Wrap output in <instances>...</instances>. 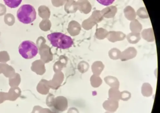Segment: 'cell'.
<instances>
[{"label":"cell","instance_id":"cell-1","mask_svg":"<svg viewBox=\"0 0 160 113\" xmlns=\"http://www.w3.org/2000/svg\"><path fill=\"white\" fill-rule=\"evenodd\" d=\"M47 38L53 47L60 49H68L73 44V40L71 37L58 32L48 35Z\"/></svg>","mask_w":160,"mask_h":113},{"label":"cell","instance_id":"cell-2","mask_svg":"<svg viewBox=\"0 0 160 113\" xmlns=\"http://www.w3.org/2000/svg\"><path fill=\"white\" fill-rule=\"evenodd\" d=\"M17 17L21 23L29 24L33 23L36 19L37 13L34 7L32 5L23 4L18 9Z\"/></svg>","mask_w":160,"mask_h":113},{"label":"cell","instance_id":"cell-3","mask_svg":"<svg viewBox=\"0 0 160 113\" xmlns=\"http://www.w3.org/2000/svg\"><path fill=\"white\" fill-rule=\"evenodd\" d=\"M18 50L20 55L26 59L34 58L38 53V47L34 42L30 40H25L21 43Z\"/></svg>","mask_w":160,"mask_h":113},{"label":"cell","instance_id":"cell-4","mask_svg":"<svg viewBox=\"0 0 160 113\" xmlns=\"http://www.w3.org/2000/svg\"><path fill=\"white\" fill-rule=\"evenodd\" d=\"M53 107L57 111L63 112L66 111L68 107L67 99L63 96H58L55 98Z\"/></svg>","mask_w":160,"mask_h":113},{"label":"cell","instance_id":"cell-5","mask_svg":"<svg viewBox=\"0 0 160 113\" xmlns=\"http://www.w3.org/2000/svg\"><path fill=\"white\" fill-rule=\"evenodd\" d=\"M103 106L104 108L106 111L111 112H114L118 108V101L109 99L104 101Z\"/></svg>","mask_w":160,"mask_h":113},{"label":"cell","instance_id":"cell-6","mask_svg":"<svg viewBox=\"0 0 160 113\" xmlns=\"http://www.w3.org/2000/svg\"><path fill=\"white\" fill-rule=\"evenodd\" d=\"M121 93L118 88H112L109 92V99L118 101L121 99Z\"/></svg>","mask_w":160,"mask_h":113},{"label":"cell","instance_id":"cell-7","mask_svg":"<svg viewBox=\"0 0 160 113\" xmlns=\"http://www.w3.org/2000/svg\"><path fill=\"white\" fill-rule=\"evenodd\" d=\"M142 92L143 96L147 97L151 96L152 93V89L151 86L148 83L143 84Z\"/></svg>","mask_w":160,"mask_h":113},{"label":"cell","instance_id":"cell-8","mask_svg":"<svg viewBox=\"0 0 160 113\" xmlns=\"http://www.w3.org/2000/svg\"><path fill=\"white\" fill-rule=\"evenodd\" d=\"M7 6L11 8H15L19 7L22 0H3Z\"/></svg>","mask_w":160,"mask_h":113},{"label":"cell","instance_id":"cell-9","mask_svg":"<svg viewBox=\"0 0 160 113\" xmlns=\"http://www.w3.org/2000/svg\"><path fill=\"white\" fill-rule=\"evenodd\" d=\"M32 113H56L47 108H43L39 106L34 107Z\"/></svg>","mask_w":160,"mask_h":113},{"label":"cell","instance_id":"cell-10","mask_svg":"<svg viewBox=\"0 0 160 113\" xmlns=\"http://www.w3.org/2000/svg\"><path fill=\"white\" fill-rule=\"evenodd\" d=\"M131 97V94L128 91H124L121 93V99L124 101L128 100Z\"/></svg>","mask_w":160,"mask_h":113},{"label":"cell","instance_id":"cell-11","mask_svg":"<svg viewBox=\"0 0 160 113\" xmlns=\"http://www.w3.org/2000/svg\"><path fill=\"white\" fill-rule=\"evenodd\" d=\"M97 1L100 4L104 6H108L112 4L115 0H97Z\"/></svg>","mask_w":160,"mask_h":113},{"label":"cell","instance_id":"cell-12","mask_svg":"<svg viewBox=\"0 0 160 113\" xmlns=\"http://www.w3.org/2000/svg\"><path fill=\"white\" fill-rule=\"evenodd\" d=\"M54 96H48L47 97L46 101V105L49 107H53L54 100Z\"/></svg>","mask_w":160,"mask_h":113},{"label":"cell","instance_id":"cell-13","mask_svg":"<svg viewBox=\"0 0 160 113\" xmlns=\"http://www.w3.org/2000/svg\"><path fill=\"white\" fill-rule=\"evenodd\" d=\"M67 113H79V112L75 107H71L68 110Z\"/></svg>","mask_w":160,"mask_h":113},{"label":"cell","instance_id":"cell-14","mask_svg":"<svg viewBox=\"0 0 160 113\" xmlns=\"http://www.w3.org/2000/svg\"><path fill=\"white\" fill-rule=\"evenodd\" d=\"M105 113H111L110 112H106Z\"/></svg>","mask_w":160,"mask_h":113}]
</instances>
